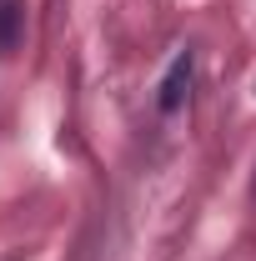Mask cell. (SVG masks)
<instances>
[{
    "label": "cell",
    "mask_w": 256,
    "mask_h": 261,
    "mask_svg": "<svg viewBox=\"0 0 256 261\" xmlns=\"http://www.w3.org/2000/svg\"><path fill=\"white\" fill-rule=\"evenodd\" d=\"M186 86H191V50H181L176 61H171V70L161 75V111L171 116V111H181V100H186Z\"/></svg>",
    "instance_id": "obj_1"
},
{
    "label": "cell",
    "mask_w": 256,
    "mask_h": 261,
    "mask_svg": "<svg viewBox=\"0 0 256 261\" xmlns=\"http://www.w3.org/2000/svg\"><path fill=\"white\" fill-rule=\"evenodd\" d=\"M15 35H20V10L15 0H0V50H15Z\"/></svg>",
    "instance_id": "obj_2"
}]
</instances>
